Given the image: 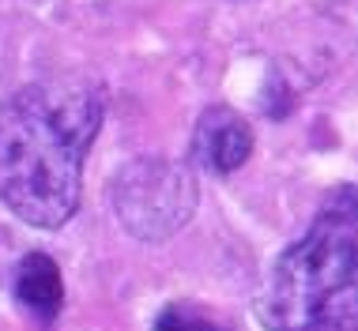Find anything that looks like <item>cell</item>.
<instances>
[{
	"label": "cell",
	"mask_w": 358,
	"mask_h": 331,
	"mask_svg": "<svg viewBox=\"0 0 358 331\" xmlns=\"http://www.w3.org/2000/svg\"><path fill=\"white\" fill-rule=\"evenodd\" d=\"M102 124V94L80 75L42 80L0 102V200L38 230L80 207L83 159Z\"/></svg>",
	"instance_id": "obj_1"
},
{
	"label": "cell",
	"mask_w": 358,
	"mask_h": 331,
	"mask_svg": "<svg viewBox=\"0 0 358 331\" xmlns=\"http://www.w3.org/2000/svg\"><path fill=\"white\" fill-rule=\"evenodd\" d=\"M355 192L340 184L302 237L272 264L257 297L268 331H355Z\"/></svg>",
	"instance_id": "obj_2"
},
{
	"label": "cell",
	"mask_w": 358,
	"mask_h": 331,
	"mask_svg": "<svg viewBox=\"0 0 358 331\" xmlns=\"http://www.w3.org/2000/svg\"><path fill=\"white\" fill-rule=\"evenodd\" d=\"M113 215L136 241H166L196 211V177L185 162L143 154L121 166L110 189Z\"/></svg>",
	"instance_id": "obj_3"
},
{
	"label": "cell",
	"mask_w": 358,
	"mask_h": 331,
	"mask_svg": "<svg viewBox=\"0 0 358 331\" xmlns=\"http://www.w3.org/2000/svg\"><path fill=\"white\" fill-rule=\"evenodd\" d=\"M253 154V128L230 105H208L192 128V159L208 173H234Z\"/></svg>",
	"instance_id": "obj_4"
},
{
	"label": "cell",
	"mask_w": 358,
	"mask_h": 331,
	"mask_svg": "<svg viewBox=\"0 0 358 331\" xmlns=\"http://www.w3.org/2000/svg\"><path fill=\"white\" fill-rule=\"evenodd\" d=\"M15 297L23 309H31L38 320H53L61 313L64 301V282L57 260H50L45 252H27L15 267Z\"/></svg>",
	"instance_id": "obj_5"
},
{
	"label": "cell",
	"mask_w": 358,
	"mask_h": 331,
	"mask_svg": "<svg viewBox=\"0 0 358 331\" xmlns=\"http://www.w3.org/2000/svg\"><path fill=\"white\" fill-rule=\"evenodd\" d=\"M155 331H227V328L189 305H166L162 316L155 320Z\"/></svg>",
	"instance_id": "obj_6"
}]
</instances>
